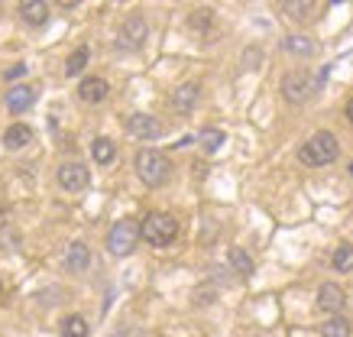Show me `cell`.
I'll return each mask as SVG.
<instances>
[{"mask_svg":"<svg viewBox=\"0 0 353 337\" xmlns=\"http://www.w3.org/2000/svg\"><path fill=\"white\" fill-rule=\"evenodd\" d=\"M337 152H341L337 136H334V133H327V130H318L299 150V159L305 165H327V163H334V159H337Z\"/></svg>","mask_w":353,"mask_h":337,"instance_id":"cell-1","label":"cell"},{"mask_svg":"<svg viewBox=\"0 0 353 337\" xmlns=\"http://www.w3.org/2000/svg\"><path fill=\"white\" fill-rule=\"evenodd\" d=\"M169 172H172V165H169V159H165L159 150H139L137 175H139V182H143V185H150V188L165 185V182H169Z\"/></svg>","mask_w":353,"mask_h":337,"instance_id":"cell-2","label":"cell"},{"mask_svg":"<svg viewBox=\"0 0 353 337\" xmlns=\"http://www.w3.org/2000/svg\"><path fill=\"white\" fill-rule=\"evenodd\" d=\"M139 234H143V240H146L150 247H169L172 240L179 237V221L172 218V214L152 211V214H146V221L139 224Z\"/></svg>","mask_w":353,"mask_h":337,"instance_id":"cell-3","label":"cell"},{"mask_svg":"<svg viewBox=\"0 0 353 337\" xmlns=\"http://www.w3.org/2000/svg\"><path fill=\"white\" fill-rule=\"evenodd\" d=\"M314 91H318V78L305 72V68H295V72L282 78V98L289 104H305V101L314 98Z\"/></svg>","mask_w":353,"mask_h":337,"instance_id":"cell-4","label":"cell"},{"mask_svg":"<svg viewBox=\"0 0 353 337\" xmlns=\"http://www.w3.org/2000/svg\"><path fill=\"white\" fill-rule=\"evenodd\" d=\"M139 240H143V234H139V224H137V221H130V218H123V221H117V224L110 227V234H108V250L114 253V256H130Z\"/></svg>","mask_w":353,"mask_h":337,"instance_id":"cell-5","label":"cell"},{"mask_svg":"<svg viewBox=\"0 0 353 337\" xmlns=\"http://www.w3.org/2000/svg\"><path fill=\"white\" fill-rule=\"evenodd\" d=\"M146 20L139 17V13H133V17H127L123 20V26H120V33H117V39H120V45L123 49H139V45L146 43Z\"/></svg>","mask_w":353,"mask_h":337,"instance_id":"cell-6","label":"cell"},{"mask_svg":"<svg viewBox=\"0 0 353 337\" xmlns=\"http://www.w3.org/2000/svg\"><path fill=\"white\" fill-rule=\"evenodd\" d=\"M127 133H133L137 140H159L162 123L152 114H130L127 117Z\"/></svg>","mask_w":353,"mask_h":337,"instance_id":"cell-7","label":"cell"},{"mask_svg":"<svg viewBox=\"0 0 353 337\" xmlns=\"http://www.w3.org/2000/svg\"><path fill=\"white\" fill-rule=\"evenodd\" d=\"M55 178H59V185H62L65 192H81V188H88V182H91V175H88V169L81 163H65V165H59Z\"/></svg>","mask_w":353,"mask_h":337,"instance_id":"cell-8","label":"cell"},{"mask_svg":"<svg viewBox=\"0 0 353 337\" xmlns=\"http://www.w3.org/2000/svg\"><path fill=\"white\" fill-rule=\"evenodd\" d=\"M3 104H7L10 114H23V110H30L32 104H36V88H30V85L10 88V91H7V98H3Z\"/></svg>","mask_w":353,"mask_h":337,"instance_id":"cell-9","label":"cell"},{"mask_svg":"<svg viewBox=\"0 0 353 337\" xmlns=\"http://www.w3.org/2000/svg\"><path fill=\"white\" fill-rule=\"evenodd\" d=\"M91 266V247L75 240V243H68L65 247V269L68 272H85Z\"/></svg>","mask_w":353,"mask_h":337,"instance_id":"cell-10","label":"cell"},{"mask_svg":"<svg viewBox=\"0 0 353 337\" xmlns=\"http://www.w3.org/2000/svg\"><path fill=\"white\" fill-rule=\"evenodd\" d=\"M108 94L110 85L104 78H81V85H78V98L85 104H101V101H108Z\"/></svg>","mask_w":353,"mask_h":337,"instance_id":"cell-11","label":"cell"},{"mask_svg":"<svg viewBox=\"0 0 353 337\" xmlns=\"http://www.w3.org/2000/svg\"><path fill=\"white\" fill-rule=\"evenodd\" d=\"M343 305H347V295H343L341 285L324 283L321 289H318V308H321V312H331V315H337Z\"/></svg>","mask_w":353,"mask_h":337,"instance_id":"cell-12","label":"cell"},{"mask_svg":"<svg viewBox=\"0 0 353 337\" xmlns=\"http://www.w3.org/2000/svg\"><path fill=\"white\" fill-rule=\"evenodd\" d=\"M198 94H201V88L194 85V81H188V85H179L175 91H172V108L179 110V114H188V110L198 104Z\"/></svg>","mask_w":353,"mask_h":337,"instance_id":"cell-13","label":"cell"},{"mask_svg":"<svg viewBox=\"0 0 353 337\" xmlns=\"http://www.w3.org/2000/svg\"><path fill=\"white\" fill-rule=\"evenodd\" d=\"M20 20L30 23V26H43V23L49 20V3H46V0H23Z\"/></svg>","mask_w":353,"mask_h":337,"instance_id":"cell-14","label":"cell"},{"mask_svg":"<svg viewBox=\"0 0 353 337\" xmlns=\"http://www.w3.org/2000/svg\"><path fill=\"white\" fill-rule=\"evenodd\" d=\"M282 49H285L289 55L308 59V55L318 52V43H314V39H308V36H285V39H282Z\"/></svg>","mask_w":353,"mask_h":337,"instance_id":"cell-15","label":"cell"},{"mask_svg":"<svg viewBox=\"0 0 353 337\" xmlns=\"http://www.w3.org/2000/svg\"><path fill=\"white\" fill-rule=\"evenodd\" d=\"M30 143H32V130L26 123H13V127H7V133H3V146H7V150H23V146H30Z\"/></svg>","mask_w":353,"mask_h":337,"instance_id":"cell-16","label":"cell"},{"mask_svg":"<svg viewBox=\"0 0 353 337\" xmlns=\"http://www.w3.org/2000/svg\"><path fill=\"white\" fill-rule=\"evenodd\" d=\"M91 156H94L97 165H110L117 159V143L108 140V136H97V140L91 143Z\"/></svg>","mask_w":353,"mask_h":337,"instance_id":"cell-17","label":"cell"},{"mask_svg":"<svg viewBox=\"0 0 353 337\" xmlns=\"http://www.w3.org/2000/svg\"><path fill=\"white\" fill-rule=\"evenodd\" d=\"M227 260H230L234 272H240V276H253V272H256V263H253V256H250L246 250H240V247H234V250L227 253Z\"/></svg>","mask_w":353,"mask_h":337,"instance_id":"cell-18","label":"cell"},{"mask_svg":"<svg viewBox=\"0 0 353 337\" xmlns=\"http://www.w3.org/2000/svg\"><path fill=\"white\" fill-rule=\"evenodd\" d=\"M59 331H62V337H88V321L81 315H68L62 318Z\"/></svg>","mask_w":353,"mask_h":337,"instance_id":"cell-19","label":"cell"},{"mask_svg":"<svg viewBox=\"0 0 353 337\" xmlns=\"http://www.w3.org/2000/svg\"><path fill=\"white\" fill-rule=\"evenodd\" d=\"M331 266L337 272H353V243H341L331 256Z\"/></svg>","mask_w":353,"mask_h":337,"instance_id":"cell-20","label":"cell"},{"mask_svg":"<svg viewBox=\"0 0 353 337\" xmlns=\"http://www.w3.org/2000/svg\"><path fill=\"white\" fill-rule=\"evenodd\" d=\"M198 143H201V150L204 152H217L221 146L227 143V133L224 130H217V127H208V130L198 136Z\"/></svg>","mask_w":353,"mask_h":337,"instance_id":"cell-21","label":"cell"},{"mask_svg":"<svg viewBox=\"0 0 353 337\" xmlns=\"http://www.w3.org/2000/svg\"><path fill=\"white\" fill-rule=\"evenodd\" d=\"M88 55H91V52H88L85 45H81V49H75V52L68 55V62H65V75H68V78L81 75V72H85V65H88Z\"/></svg>","mask_w":353,"mask_h":337,"instance_id":"cell-22","label":"cell"},{"mask_svg":"<svg viewBox=\"0 0 353 337\" xmlns=\"http://www.w3.org/2000/svg\"><path fill=\"white\" fill-rule=\"evenodd\" d=\"M321 337H350V321L341 315H334L331 321L321 325Z\"/></svg>","mask_w":353,"mask_h":337,"instance_id":"cell-23","label":"cell"},{"mask_svg":"<svg viewBox=\"0 0 353 337\" xmlns=\"http://www.w3.org/2000/svg\"><path fill=\"white\" fill-rule=\"evenodd\" d=\"M311 10H314V3H311V0H285V3H282V13L292 17V20H305Z\"/></svg>","mask_w":353,"mask_h":337,"instance_id":"cell-24","label":"cell"},{"mask_svg":"<svg viewBox=\"0 0 353 337\" xmlns=\"http://www.w3.org/2000/svg\"><path fill=\"white\" fill-rule=\"evenodd\" d=\"M194 26V30H208V26H211V23H214V10H208V7H201V10H194L192 13V20H188Z\"/></svg>","mask_w":353,"mask_h":337,"instance_id":"cell-25","label":"cell"},{"mask_svg":"<svg viewBox=\"0 0 353 337\" xmlns=\"http://www.w3.org/2000/svg\"><path fill=\"white\" fill-rule=\"evenodd\" d=\"M194 302H198V305H208V302H214V292H204V289H201V292L194 295Z\"/></svg>","mask_w":353,"mask_h":337,"instance_id":"cell-26","label":"cell"},{"mask_svg":"<svg viewBox=\"0 0 353 337\" xmlns=\"http://www.w3.org/2000/svg\"><path fill=\"white\" fill-rule=\"evenodd\" d=\"M23 72H26V65H13V68H7V78L13 81V78H20Z\"/></svg>","mask_w":353,"mask_h":337,"instance_id":"cell-27","label":"cell"},{"mask_svg":"<svg viewBox=\"0 0 353 337\" xmlns=\"http://www.w3.org/2000/svg\"><path fill=\"white\" fill-rule=\"evenodd\" d=\"M192 143H194V136H182V140L175 143V146H179V150H185V146H192Z\"/></svg>","mask_w":353,"mask_h":337,"instance_id":"cell-28","label":"cell"},{"mask_svg":"<svg viewBox=\"0 0 353 337\" xmlns=\"http://www.w3.org/2000/svg\"><path fill=\"white\" fill-rule=\"evenodd\" d=\"M347 120H350V123H353V98L347 101Z\"/></svg>","mask_w":353,"mask_h":337,"instance_id":"cell-29","label":"cell"},{"mask_svg":"<svg viewBox=\"0 0 353 337\" xmlns=\"http://www.w3.org/2000/svg\"><path fill=\"white\" fill-rule=\"evenodd\" d=\"M3 224H7V207L0 205V227H3Z\"/></svg>","mask_w":353,"mask_h":337,"instance_id":"cell-30","label":"cell"},{"mask_svg":"<svg viewBox=\"0 0 353 337\" xmlns=\"http://www.w3.org/2000/svg\"><path fill=\"white\" fill-rule=\"evenodd\" d=\"M0 298H3V279H0Z\"/></svg>","mask_w":353,"mask_h":337,"instance_id":"cell-31","label":"cell"},{"mask_svg":"<svg viewBox=\"0 0 353 337\" xmlns=\"http://www.w3.org/2000/svg\"><path fill=\"white\" fill-rule=\"evenodd\" d=\"M350 175H353V165H350Z\"/></svg>","mask_w":353,"mask_h":337,"instance_id":"cell-32","label":"cell"},{"mask_svg":"<svg viewBox=\"0 0 353 337\" xmlns=\"http://www.w3.org/2000/svg\"><path fill=\"white\" fill-rule=\"evenodd\" d=\"M159 337H165V334H159Z\"/></svg>","mask_w":353,"mask_h":337,"instance_id":"cell-33","label":"cell"},{"mask_svg":"<svg viewBox=\"0 0 353 337\" xmlns=\"http://www.w3.org/2000/svg\"><path fill=\"white\" fill-rule=\"evenodd\" d=\"M253 337H256V334H253Z\"/></svg>","mask_w":353,"mask_h":337,"instance_id":"cell-34","label":"cell"}]
</instances>
